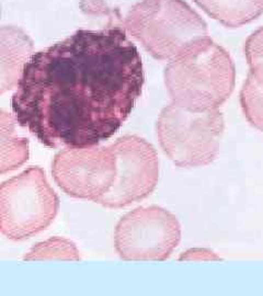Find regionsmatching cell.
Instances as JSON below:
<instances>
[{"instance_id":"cell-1","label":"cell","mask_w":263,"mask_h":296,"mask_svg":"<svg viewBox=\"0 0 263 296\" xmlns=\"http://www.w3.org/2000/svg\"><path fill=\"white\" fill-rule=\"evenodd\" d=\"M144 84L141 53L123 29H79L33 53L11 109L44 146L89 147L121 129Z\"/></svg>"},{"instance_id":"cell-2","label":"cell","mask_w":263,"mask_h":296,"mask_svg":"<svg viewBox=\"0 0 263 296\" xmlns=\"http://www.w3.org/2000/svg\"><path fill=\"white\" fill-rule=\"evenodd\" d=\"M165 86L172 103L192 112L216 110L236 85V66L229 53L211 38L170 59Z\"/></svg>"},{"instance_id":"cell-3","label":"cell","mask_w":263,"mask_h":296,"mask_svg":"<svg viewBox=\"0 0 263 296\" xmlns=\"http://www.w3.org/2000/svg\"><path fill=\"white\" fill-rule=\"evenodd\" d=\"M224 130L219 109L192 112L172 102L162 110L156 123L160 146L180 168L212 164L218 156Z\"/></svg>"},{"instance_id":"cell-4","label":"cell","mask_w":263,"mask_h":296,"mask_svg":"<svg viewBox=\"0 0 263 296\" xmlns=\"http://www.w3.org/2000/svg\"><path fill=\"white\" fill-rule=\"evenodd\" d=\"M60 209V198L41 167L32 166L0 183V233L14 241L46 229Z\"/></svg>"},{"instance_id":"cell-5","label":"cell","mask_w":263,"mask_h":296,"mask_svg":"<svg viewBox=\"0 0 263 296\" xmlns=\"http://www.w3.org/2000/svg\"><path fill=\"white\" fill-rule=\"evenodd\" d=\"M132 38L158 61H168L211 38L207 23L186 0H160Z\"/></svg>"},{"instance_id":"cell-6","label":"cell","mask_w":263,"mask_h":296,"mask_svg":"<svg viewBox=\"0 0 263 296\" xmlns=\"http://www.w3.org/2000/svg\"><path fill=\"white\" fill-rule=\"evenodd\" d=\"M181 240L174 214L158 205L141 206L126 213L115 227L116 253L127 261H164Z\"/></svg>"},{"instance_id":"cell-7","label":"cell","mask_w":263,"mask_h":296,"mask_svg":"<svg viewBox=\"0 0 263 296\" xmlns=\"http://www.w3.org/2000/svg\"><path fill=\"white\" fill-rule=\"evenodd\" d=\"M116 159L110 145L65 147L53 159L54 180L66 194L98 203L111 190Z\"/></svg>"},{"instance_id":"cell-8","label":"cell","mask_w":263,"mask_h":296,"mask_svg":"<svg viewBox=\"0 0 263 296\" xmlns=\"http://www.w3.org/2000/svg\"><path fill=\"white\" fill-rule=\"evenodd\" d=\"M116 159L115 181L98 204L121 209L152 193L159 179L158 155L150 143L137 135H124L110 145Z\"/></svg>"},{"instance_id":"cell-9","label":"cell","mask_w":263,"mask_h":296,"mask_svg":"<svg viewBox=\"0 0 263 296\" xmlns=\"http://www.w3.org/2000/svg\"><path fill=\"white\" fill-rule=\"evenodd\" d=\"M33 50V41L21 28L0 27V94L18 86Z\"/></svg>"},{"instance_id":"cell-10","label":"cell","mask_w":263,"mask_h":296,"mask_svg":"<svg viewBox=\"0 0 263 296\" xmlns=\"http://www.w3.org/2000/svg\"><path fill=\"white\" fill-rule=\"evenodd\" d=\"M159 3L160 0H79V8L86 16L108 18V28L123 29L129 35Z\"/></svg>"},{"instance_id":"cell-11","label":"cell","mask_w":263,"mask_h":296,"mask_svg":"<svg viewBox=\"0 0 263 296\" xmlns=\"http://www.w3.org/2000/svg\"><path fill=\"white\" fill-rule=\"evenodd\" d=\"M207 16L226 28L236 29L258 19L263 0H193Z\"/></svg>"},{"instance_id":"cell-12","label":"cell","mask_w":263,"mask_h":296,"mask_svg":"<svg viewBox=\"0 0 263 296\" xmlns=\"http://www.w3.org/2000/svg\"><path fill=\"white\" fill-rule=\"evenodd\" d=\"M30 156V143L27 137L17 134L14 116L0 109V175L17 170Z\"/></svg>"},{"instance_id":"cell-13","label":"cell","mask_w":263,"mask_h":296,"mask_svg":"<svg viewBox=\"0 0 263 296\" xmlns=\"http://www.w3.org/2000/svg\"><path fill=\"white\" fill-rule=\"evenodd\" d=\"M24 260H71L80 259L79 250L75 242L64 237H52L38 242L24 256Z\"/></svg>"},{"instance_id":"cell-14","label":"cell","mask_w":263,"mask_h":296,"mask_svg":"<svg viewBox=\"0 0 263 296\" xmlns=\"http://www.w3.org/2000/svg\"><path fill=\"white\" fill-rule=\"evenodd\" d=\"M239 100L247 121L263 132V88L255 84L249 75L241 87Z\"/></svg>"},{"instance_id":"cell-15","label":"cell","mask_w":263,"mask_h":296,"mask_svg":"<svg viewBox=\"0 0 263 296\" xmlns=\"http://www.w3.org/2000/svg\"><path fill=\"white\" fill-rule=\"evenodd\" d=\"M245 56L249 66V75L255 84L263 88V27L255 30L245 42Z\"/></svg>"},{"instance_id":"cell-16","label":"cell","mask_w":263,"mask_h":296,"mask_svg":"<svg viewBox=\"0 0 263 296\" xmlns=\"http://www.w3.org/2000/svg\"><path fill=\"white\" fill-rule=\"evenodd\" d=\"M0 16H2V9H0Z\"/></svg>"}]
</instances>
